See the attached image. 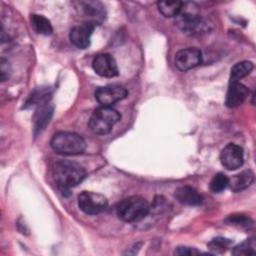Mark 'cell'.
I'll use <instances>...</instances> for the list:
<instances>
[{"mask_svg": "<svg viewBox=\"0 0 256 256\" xmlns=\"http://www.w3.org/2000/svg\"><path fill=\"white\" fill-rule=\"evenodd\" d=\"M92 67L96 74L106 78H113L119 74L116 60L111 54H98L92 62Z\"/></svg>", "mask_w": 256, "mask_h": 256, "instance_id": "30bf717a", "label": "cell"}, {"mask_svg": "<svg viewBox=\"0 0 256 256\" xmlns=\"http://www.w3.org/2000/svg\"><path fill=\"white\" fill-rule=\"evenodd\" d=\"M174 197L179 203L188 206H197L203 201L202 195L195 188L188 185L177 188L174 192Z\"/></svg>", "mask_w": 256, "mask_h": 256, "instance_id": "4fadbf2b", "label": "cell"}, {"mask_svg": "<svg viewBox=\"0 0 256 256\" xmlns=\"http://www.w3.org/2000/svg\"><path fill=\"white\" fill-rule=\"evenodd\" d=\"M95 23L88 21L83 24L74 26L70 30L69 34L71 43L80 49L87 48L90 45V39L95 28Z\"/></svg>", "mask_w": 256, "mask_h": 256, "instance_id": "8fae6325", "label": "cell"}, {"mask_svg": "<svg viewBox=\"0 0 256 256\" xmlns=\"http://www.w3.org/2000/svg\"><path fill=\"white\" fill-rule=\"evenodd\" d=\"M5 66H6V60L4 58H2L1 63H0V71H1L2 81H5L6 78H8V69H6Z\"/></svg>", "mask_w": 256, "mask_h": 256, "instance_id": "484cf974", "label": "cell"}, {"mask_svg": "<svg viewBox=\"0 0 256 256\" xmlns=\"http://www.w3.org/2000/svg\"><path fill=\"white\" fill-rule=\"evenodd\" d=\"M256 253V244L254 237L246 239L242 243L234 247L233 255H254Z\"/></svg>", "mask_w": 256, "mask_h": 256, "instance_id": "44dd1931", "label": "cell"}, {"mask_svg": "<svg viewBox=\"0 0 256 256\" xmlns=\"http://www.w3.org/2000/svg\"><path fill=\"white\" fill-rule=\"evenodd\" d=\"M248 94L249 90L245 85L241 84L240 82H232L229 84L225 104L229 108L238 107L246 100Z\"/></svg>", "mask_w": 256, "mask_h": 256, "instance_id": "7c38bea8", "label": "cell"}, {"mask_svg": "<svg viewBox=\"0 0 256 256\" xmlns=\"http://www.w3.org/2000/svg\"><path fill=\"white\" fill-rule=\"evenodd\" d=\"M120 118V113L112 106H101L94 110L88 125L93 133L105 135L112 130Z\"/></svg>", "mask_w": 256, "mask_h": 256, "instance_id": "277c9868", "label": "cell"}, {"mask_svg": "<svg viewBox=\"0 0 256 256\" xmlns=\"http://www.w3.org/2000/svg\"><path fill=\"white\" fill-rule=\"evenodd\" d=\"M254 181V173L251 170L242 171L229 178L228 187L233 192H239L248 188Z\"/></svg>", "mask_w": 256, "mask_h": 256, "instance_id": "9a60e30c", "label": "cell"}, {"mask_svg": "<svg viewBox=\"0 0 256 256\" xmlns=\"http://www.w3.org/2000/svg\"><path fill=\"white\" fill-rule=\"evenodd\" d=\"M52 149L63 155H78L86 148L85 140L73 132L61 131L56 133L51 139Z\"/></svg>", "mask_w": 256, "mask_h": 256, "instance_id": "5b68a950", "label": "cell"}, {"mask_svg": "<svg viewBox=\"0 0 256 256\" xmlns=\"http://www.w3.org/2000/svg\"><path fill=\"white\" fill-rule=\"evenodd\" d=\"M175 66L181 71H187L197 67L202 62V53L196 47H188L179 50L175 55Z\"/></svg>", "mask_w": 256, "mask_h": 256, "instance_id": "ba28073f", "label": "cell"}, {"mask_svg": "<svg viewBox=\"0 0 256 256\" xmlns=\"http://www.w3.org/2000/svg\"><path fill=\"white\" fill-rule=\"evenodd\" d=\"M229 178L224 173H217L210 181V190L214 193H220L228 187Z\"/></svg>", "mask_w": 256, "mask_h": 256, "instance_id": "7402d4cb", "label": "cell"}, {"mask_svg": "<svg viewBox=\"0 0 256 256\" xmlns=\"http://www.w3.org/2000/svg\"><path fill=\"white\" fill-rule=\"evenodd\" d=\"M220 161L227 170H236L243 165V149L234 143L227 144L220 153Z\"/></svg>", "mask_w": 256, "mask_h": 256, "instance_id": "9c48e42d", "label": "cell"}, {"mask_svg": "<svg viewBox=\"0 0 256 256\" xmlns=\"http://www.w3.org/2000/svg\"><path fill=\"white\" fill-rule=\"evenodd\" d=\"M175 255H195L200 254V251H198L195 248L187 247V246H179L174 251Z\"/></svg>", "mask_w": 256, "mask_h": 256, "instance_id": "d4e9b609", "label": "cell"}, {"mask_svg": "<svg viewBox=\"0 0 256 256\" xmlns=\"http://www.w3.org/2000/svg\"><path fill=\"white\" fill-rule=\"evenodd\" d=\"M253 69V63L250 61H241L236 63L230 72V83L239 82L240 79L246 77Z\"/></svg>", "mask_w": 256, "mask_h": 256, "instance_id": "e0dca14e", "label": "cell"}, {"mask_svg": "<svg viewBox=\"0 0 256 256\" xmlns=\"http://www.w3.org/2000/svg\"><path fill=\"white\" fill-rule=\"evenodd\" d=\"M52 175L60 190L66 192L85 179L86 170L77 162L58 160L53 165Z\"/></svg>", "mask_w": 256, "mask_h": 256, "instance_id": "6da1fadb", "label": "cell"}, {"mask_svg": "<svg viewBox=\"0 0 256 256\" xmlns=\"http://www.w3.org/2000/svg\"><path fill=\"white\" fill-rule=\"evenodd\" d=\"M150 211L147 200L141 196L133 195L121 200L117 205V215L125 222L142 220Z\"/></svg>", "mask_w": 256, "mask_h": 256, "instance_id": "3957f363", "label": "cell"}, {"mask_svg": "<svg viewBox=\"0 0 256 256\" xmlns=\"http://www.w3.org/2000/svg\"><path fill=\"white\" fill-rule=\"evenodd\" d=\"M30 22L33 29L39 34L50 35L53 31L51 22L43 15L32 14L30 17Z\"/></svg>", "mask_w": 256, "mask_h": 256, "instance_id": "2e32d148", "label": "cell"}, {"mask_svg": "<svg viewBox=\"0 0 256 256\" xmlns=\"http://www.w3.org/2000/svg\"><path fill=\"white\" fill-rule=\"evenodd\" d=\"M159 12L165 17H176L182 7L181 1H160L157 2Z\"/></svg>", "mask_w": 256, "mask_h": 256, "instance_id": "ac0fdd59", "label": "cell"}, {"mask_svg": "<svg viewBox=\"0 0 256 256\" xmlns=\"http://www.w3.org/2000/svg\"><path fill=\"white\" fill-rule=\"evenodd\" d=\"M108 201L102 194L83 191L78 196V206L80 210L88 215H96L106 209Z\"/></svg>", "mask_w": 256, "mask_h": 256, "instance_id": "8992f818", "label": "cell"}, {"mask_svg": "<svg viewBox=\"0 0 256 256\" xmlns=\"http://www.w3.org/2000/svg\"><path fill=\"white\" fill-rule=\"evenodd\" d=\"M51 92L49 88H40L35 90L28 98V100L25 103V107H29V106H34V105H38L41 106L43 104L48 103L49 98H50Z\"/></svg>", "mask_w": 256, "mask_h": 256, "instance_id": "d6986e66", "label": "cell"}, {"mask_svg": "<svg viewBox=\"0 0 256 256\" xmlns=\"http://www.w3.org/2000/svg\"><path fill=\"white\" fill-rule=\"evenodd\" d=\"M80 4L82 5V9L85 15L92 18L95 24H96V20L104 17V7L102 6L101 3L89 1V2H81Z\"/></svg>", "mask_w": 256, "mask_h": 256, "instance_id": "ffe728a7", "label": "cell"}, {"mask_svg": "<svg viewBox=\"0 0 256 256\" xmlns=\"http://www.w3.org/2000/svg\"><path fill=\"white\" fill-rule=\"evenodd\" d=\"M128 91L121 85H108L99 87L95 91V99L101 106H112L118 101L126 98Z\"/></svg>", "mask_w": 256, "mask_h": 256, "instance_id": "52a82bcc", "label": "cell"}, {"mask_svg": "<svg viewBox=\"0 0 256 256\" xmlns=\"http://www.w3.org/2000/svg\"><path fill=\"white\" fill-rule=\"evenodd\" d=\"M52 114H53V106L50 105L49 103L38 106L33 116L35 135H37L43 129H45V127L47 126V124L49 123L52 117Z\"/></svg>", "mask_w": 256, "mask_h": 256, "instance_id": "5bb4252c", "label": "cell"}, {"mask_svg": "<svg viewBox=\"0 0 256 256\" xmlns=\"http://www.w3.org/2000/svg\"><path fill=\"white\" fill-rule=\"evenodd\" d=\"M175 18L177 27L184 33H200L208 28L207 23L201 17L200 8L194 2H182L181 10Z\"/></svg>", "mask_w": 256, "mask_h": 256, "instance_id": "7a4b0ae2", "label": "cell"}, {"mask_svg": "<svg viewBox=\"0 0 256 256\" xmlns=\"http://www.w3.org/2000/svg\"><path fill=\"white\" fill-rule=\"evenodd\" d=\"M232 240L227 239V238H223V237H216L214 239H212L209 244H208V248L214 252V253H222L224 252L231 244H232Z\"/></svg>", "mask_w": 256, "mask_h": 256, "instance_id": "603a6c76", "label": "cell"}, {"mask_svg": "<svg viewBox=\"0 0 256 256\" xmlns=\"http://www.w3.org/2000/svg\"><path fill=\"white\" fill-rule=\"evenodd\" d=\"M226 222L240 228H249L252 225V220L242 214H233L227 217Z\"/></svg>", "mask_w": 256, "mask_h": 256, "instance_id": "cb8c5ba5", "label": "cell"}]
</instances>
